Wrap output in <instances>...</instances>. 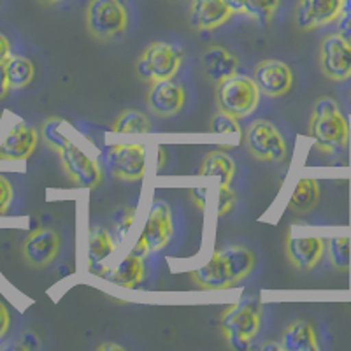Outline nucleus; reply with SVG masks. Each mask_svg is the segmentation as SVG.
Listing matches in <instances>:
<instances>
[{
	"instance_id": "1",
	"label": "nucleus",
	"mask_w": 351,
	"mask_h": 351,
	"mask_svg": "<svg viewBox=\"0 0 351 351\" xmlns=\"http://www.w3.org/2000/svg\"><path fill=\"white\" fill-rule=\"evenodd\" d=\"M255 269L252 250L234 244L213 253L209 262L190 274L193 285L200 290H228L244 281Z\"/></svg>"
},
{
	"instance_id": "2",
	"label": "nucleus",
	"mask_w": 351,
	"mask_h": 351,
	"mask_svg": "<svg viewBox=\"0 0 351 351\" xmlns=\"http://www.w3.org/2000/svg\"><path fill=\"white\" fill-rule=\"evenodd\" d=\"M307 132L315 139V148L325 155L343 152L350 141L346 118L341 114L339 106L330 97H324L316 102Z\"/></svg>"
},
{
	"instance_id": "3",
	"label": "nucleus",
	"mask_w": 351,
	"mask_h": 351,
	"mask_svg": "<svg viewBox=\"0 0 351 351\" xmlns=\"http://www.w3.org/2000/svg\"><path fill=\"white\" fill-rule=\"evenodd\" d=\"M262 325V304L255 299L228 306L219 319V330L230 348L246 350Z\"/></svg>"
},
{
	"instance_id": "4",
	"label": "nucleus",
	"mask_w": 351,
	"mask_h": 351,
	"mask_svg": "<svg viewBox=\"0 0 351 351\" xmlns=\"http://www.w3.org/2000/svg\"><path fill=\"white\" fill-rule=\"evenodd\" d=\"M260 102V90L253 77L234 74L216 84V106L218 111L227 112L237 120L246 118Z\"/></svg>"
},
{
	"instance_id": "5",
	"label": "nucleus",
	"mask_w": 351,
	"mask_h": 351,
	"mask_svg": "<svg viewBox=\"0 0 351 351\" xmlns=\"http://www.w3.org/2000/svg\"><path fill=\"white\" fill-rule=\"evenodd\" d=\"M88 34L97 40H111L127 32L128 11L123 0H90L84 11Z\"/></svg>"
},
{
	"instance_id": "6",
	"label": "nucleus",
	"mask_w": 351,
	"mask_h": 351,
	"mask_svg": "<svg viewBox=\"0 0 351 351\" xmlns=\"http://www.w3.org/2000/svg\"><path fill=\"white\" fill-rule=\"evenodd\" d=\"M183 53L169 43H153L141 53L136 62V74L146 83L172 80L181 67Z\"/></svg>"
},
{
	"instance_id": "7",
	"label": "nucleus",
	"mask_w": 351,
	"mask_h": 351,
	"mask_svg": "<svg viewBox=\"0 0 351 351\" xmlns=\"http://www.w3.org/2000/svg\"><path fill=\"white\" fill-rule=\"evenodd\" d=\"M244 144L253 158L280 164L287 158L288 148L281 132L267 120H255L244 132Z\"/></svg>"
},
{
	"instance_id": "8",
	"label": "nucleus",
	"mask_w": 351,
	"mask_h": 351,
	"mask_svg": "<svg viewBox=\"0 0 351 351\" xmlns=\"http://www.w3.org/2000/svg\"><path fill=\"white\" fill-rule=\"evenodd\" d=\"M172 234H174V225H172L171 208H169L167 202L158 200V202L153 204L146 225L143 228V234H141L136 246L132 247V253L146 256L148 253L160 252L171 243Z\"/></svg>"
},
{
	"instance_id": "9",
	"label": "nucleus",
	"mask_w": 351,
	"mask_h": 351,
	"mask_svg": "<svg viewBox=\"0 0 351 351\" xmlns=\"http://www.w3.org/2000/svg\"><path fill=\"white\" fill-rule=\"evenodd\" d=\"M319 69L327 80L343 83L351 77V43L339 34H328L319 44Z\"/></svg>"
},
{
	"instance_id": "10",
	"label": "nucleus",
	"mask_w": 351,
	"mask_h": 351,
	"mask_svg": "<svg viewBox=\"0 0 351 351\" xmlns=\"http://www.w3.org/2000/svg\"><path fill=\"white\" fill-rule=\"evenodd\" d=\"M146 148L143 144H114L106 152V169L112 178L127 183L143 180Z\"/></svg>"
},
{
	"instance_id": "11",
	"label": "nucleus",
	"mask_w": 351,
	"mask_h": 351,
	"mask_svg": "<svg viewBox=\"0 0 351 351\" xmlns=\"http://www.w3.org/2000/svg\"><path fill=\"white\" fill-rule=\"evenodd\" d=\"M62 167L69 180L80 188H97L102 183V171L95 160L90 158L76 144L69 143L60 153Z\"/></svg>"
},
{
	"instance_id": "12",
	"label": "nucleus",
	"mask_w": 351,
	"mask_h": 351,
	"mask_svg": "<svg viewBox=\"0 0 351 351\" xmlns=\"http://www.w3.org/2000/svg\"><path fill=\"white\" fill-rule=\"evenodd\" d=\"M253 81L258 86L260 95L278 99L287 95L293 86V72L285 62L269 58L256 64L253 69Z\"/></svg>"
},
{
	"instance_id": "13",
	"label": "nucleus",
	"mask_w": 351,
	"mask_h": 351,
	"mask_svg": "<svg viewBox=\"0 0 351 351\" xmlns=\"http://www.w3.org/2000/svg\"><path fill=\"white\" fill-rule=\"evenodd\" d=\"M60 252V236L53 228H37L30 232L21 244L25 263L34 269L48 267Z\"/></svg>"
},
{
	"instance_id": "14",
	"label": "nucleus",
	"mask_w": 351,
	"mask_h": 351,
	"mask_svg": "<svg viewBox=\"0 0 351 351\" xmlns=\"http://www.w3.org/2000/svg\"><path fill=\"white\" fill-rule=\"evenodd\" d=\"M186 102V92L180 83L172 80L155 81L149 86L148 108L158 118H171L181 112Z\"/></svg>"
},
{
	"instance_id": "15",
	"label": "nucleus",
	"mask_w": 351,
	"mask_h": 351,
	"mask_svg": "<svg viewBox=\"0 0 351 351\" xmlns=\"http://www.w3.org/2000/svg\"><path fill=\"white\" fill-rule=\"evenodd\" d=\"M343 0H299L295 9V25L300 30L330 25L337 20Z\"/></svg>"
},
{
	"instance_id": "16",
	"label": "nucleus",
	"mask_w": 351,
	"mask_h": 351,
	"mask_svg": "<svg viewBox=\"0 0 351 351\" xmlns=\"http://www.w3.org/2000/svg\"><path fill=\"white\" fill-rule=\"evenodd\" d=\"M37 143H39V132L25 121H18L0 143V160L21 162L30 158V155L36 152Z\"/></svg>"
},
{
	"instance_id": "17",
	"label": "nucleus",
	"mask_w": 351,
	"mask_h": 351,
	"mask_svg": "<svg viewBox=\"0 0 351 351\" xmlns=\"http://www.w3.org/2000/svg\"><path fill=\"white\" fill-rule=\"evenodd\" d=\"M234 11L225 0H192L190 23L199 32H211L232 18Z\"/></svg>"
},
{
	"instance_id": "18",
	"label": "nucleus",
	"mask_w": 351,
	"mask_h": 351,
	"mask_svg": "<svg viewBox=\"0 0 351 351\" xmlns=\"http://www.w3.org/2000/svg\"><path fill=\"white\" fill-rule=\"evenodd\" d=\"M325 253V243L322 237H288L287 256L293 267L299 271H311L318 265Z\"/></svg>"
},
{
	"instance_id": "19",
	"label": "nucleus",
	"mask_w": 351,
	"mask_h": 351,
	"mask_svg": "<svg viewBox=\"0 0 351 351\" xmlns=\"http://www.w3.org/2000/svg\"><path fill=\"white\" fill-rule=\"evenodd\" d=\"M237 65L239 62L236 55L221 46H209L202 53V69L206 72V77L215 84L237 74Z\"/></svg>"
},
{
	"instance_id": "20",
	"label": "nucleus",
	"mask_w": 351,
	"mask_h": 351,
	"mask_svg": "<svg viewBox=\"0 0 351 351\" xmlns=\"http://www.w3.org/2000/svg\"><path fill=\"white\" fill-rule=\"evenodd\" d=\"M281 350L285 351H318V337L311 324L304 319L291 322L281 335Z\"/></svg>"
},
{
	"instance_id": "21",
	"label": "nucleus",
	"mask_w": 351,
	"mask_h": 351,
	"mask_svg": "<svg viewBox=\"0 0 351 351\" xmlns=\"http://www.w3.org/2000/svg\"><path fill=\"white\" fill-rule=\"evenodd\" d=\"M144 256L128 253L111 271L109 280L121 288H134L144 280Z\"/></svg>"
},
{
	"instance_id": "22",
	"label": "nucleus",
	"mask_w": 351,
	"mask_h": 351,
	"mask_svg": "<svg viewBox=\"0 0 351 351\" xmlns=\"http://www.w3.org/2000/svg\"><path fill=\"white\" fill-rule=\"evenodd\" d=\"M319 200V183L315 178H302L288 200V209L295 215H306L313 211Z\"/></svg>"
},
{
	"instance_id": "23",
	"label": "nucleus",
	"mask_w": 351,
	"mask_h": 351,
	"mask_svg": "<svg viewBox=\"0 0 351 351\" xmlns=\"http://www.w3.org/2000/svg\"><path fill=\"white\" fill-rule=\"evenodd\" d=\"M199 174L215 176L221 181L219 184H230L236 176V162L225 152H211L204 158Z\"/></svg>"
},
{
	"instance_id": "24",
	"label": "nucleus",
	"mask_w": 351,
	"mask_h": 351,
	"mask_svg": "<svg viewBox=\"0 0 351 351\" xmlns=\"http://www.w3.org/2000/svg\"><path fill=\"white\" fill-rule=\"evenodd\" d=\"M5 74H8V83L11 90H21L27 88L32 83L34 76H36V67L28 58L25 56H11L5 62Z\"/></svg>"
},
{
	"instance_id": "25",
	"label": "nucleus",
	"mask_w": 351,
	"mask_h": 351,
	"mask_svg": "<svg viewBox=\"0 0 351 351\" xmlns=\"http://www.w3.org/2000/svg\"><path fill=\"white\" fill-rule=\"evenodd\" d=\"M114 241H112L108 228L100 227V225L90 228V234H88V256H90V263L102 262V260L109 258L114 253Z\"/></svg>"
},
{
	"instance_id": "26",
	"label": "nucleus",
	"mask_w": 351,
	"mask_h": 351,
	"mask_svg": "<svg viewBox=\"0 0 351 351\" xmlns=\"http://www.w3.org/2000/svg\"><path fill=\"white\" fill-rule=\"evenodd\" d=\"M64 125L65 121L62 118H58V116H51V118L44 120L43 125H40L39 139L55 153H60L71 143V139L65 134H62Z\"/></svg>"
},
{
	"instance_id": "27",
	"label": "nucleus",
	"mask_w": 351,
	"mask_h": 351,
	"mask_svg": "<svg viewBox=\"0 0 351 351\" xmlns=\"http://www.w3.org/2000/svg\"><path fill=\"white\" fill-rule=\"evenodd\" d=\"M111 130L114 134H148L152 130V121L141 111L127 109L116 118Z\"/></svg>"
},
{
	"instance_id": "28",
	"label": "nucleus",
	"mask_w": 351,
	"mask_h": 351,
	"mask_svg": "<svg viewBox=\"0 0 351 351\" xmlns=\"http://www.w3.org/2000/svg\"><path fill=\"white\" fill-rule=\"evenodd\" d=\"M280 8V0H241V12L252 20L267 23Z\"/></svg>"
},
{
	"instance_id": "29",
	"label": "nucleus",
	"mask_w": 351,
	"mask_h": 351,
	"mask_svg": "<svg viewBox=\"0 0 351 351\" xmlns=\"http://www.w3.org/2000/svg\"><path fill=\"white\" fill-rule=\"evenodd\" d=\"M328 258L337 271H348L351 263V241L350 237H332L327 244Z\"/></svg>"
},
{
	"instance_id": "30",
	"label": "nucleus",
	"mask_w": 351,
	"mask_h": 351,
	"mask_svg": "<svg viewBox=\"0 0 351 351\" xmlns=\"http://www.w3.org/2000/svg\"><path fill=\"white\" fill-rule=\"evenodd\" d=\"M209 130L215 134H241L239 120L227 112L218 111L209 121Z\"/></svg>"
},
{
	"instance_id": "31",
	"label": "nucleus",
	"mask_w": 351,
	"mask_h": 351,
	"mask_svg": "<svg viewBox=\"0 0 351 351\" xmlns=\"http://www.w3.org/2000/svg\"><path fill=\"white\" fill-rule=\"evenodd\" d=\"M236 192L228 188V184H219L218 195H216V215L225 216L236 206Z\"/></svg>"
},
{
	"instance_id": "32",
	"label": "nucleus",
	"mask_w": 351,
	"mask_h": 351,
	"mask_svg": "<svg viewBox=\"0 0 351 351\" xmlns=\"http://www.w3.org/2000/svg\"><path fill=\"white\" fill-rule=\"evenodd\" d=\"M134 219H136V209L134 208H127L121 209L114 218V230H116V237L118 239H123L125 236L128 234V230L134 225Z\"/></svg>"
},
{
	"instance_id": "33",
	"label": "nucleus",
	"mask_w": 351,
	"mask_h": 351,
	"mask_svg": "<svg viewBox=\"0 0 351 351\" xmlns=\"http://www.w3.org/2000/svg\"><path fill=\"white\" fill-rule=\"evenodd\" d=\"M337 34L351 43V0H343L339 16H337Z\"/></svg>"
},
{
	"instance_id": "34",
	"label": "nucleus",
	"mask_w": 351,
	"mask_h": 351,
	"mask_svg": "<svg viewBox=\"0 0 351 351\" xmlns=\"http://www.w3.org/2000/svg\"><path fill=\"white\" fill-rule=\"evenodd\" d=\"M12 195H14L12 184L9 183L8 178L0 176V216H4L8 213L9 206L12 202Z\"/></svg>"
},
{
	"instance_id": "35",
	"label": "nucleus",
	"mask_w": 351,
	"mask_h": 351,
	"mask_svg": "<svg viewBox=\"0 0 351 351\" xmlns=\"http://www.w3.org/2000/svg\"><path fill=\"white\" fill-rule=\"evenodd\" d=\"M208 188H193L190 192L192 202L195 204V208L199 211H206V208H208Z\"/></svg>"
},
{
	"instance_id": "36",
	"label": "nucleus",
	"mask_w": 351,
	"mask_h": 351,
	"mask_svg": "<svg viewBox=\"0 0 351 351\" xmlns=\"http://www.w3.org/2000/svg\"><path fill=\"white\" fill-rule=\"evenodd\" d=\"M9 327H11V316H9L5 304L0 300V339H4L5 334L9 332Z\"/></svg>"
},
{
	"instance_id": "37",
	"label": "nucleus",
	"mask_w": 351,
	"mask_h": 351,
	"mask_svg": "<svg viewBox=\"0 0 351 351\" xmlns=\"http://www.w3.org/2000/svg\"><path fill=\"white\" fill-rule=\"evenodd\" d=\"M9 58H11V43L4 34H0V64H5Z\"/></svg>"
},
{
	"instance_id": "38",
	"label": "nucleus",
	"mask_w": 351,
	"mask_h": 351,
	"mask_svg": "<svg viewBox=\"0 0 351 351\" xmlns=\"http://www.w3.org/2000/svg\"><path fill=\"white\" fill-rule=\"evenodd\" d=\"M9 83H8V74H5V64H0V100L5 99L9 93Z\"/></svg>"
},
{
	"instance_id": "39",
	"label": "nucleus",
	"mask_w": 351,
	"mask_h": 351,
	"mask_svg": "<svg viewBox=\"0 0 351 351\" xmlns=\"http://www.w3.org/2000/svg\"><path fill=\"white\" fill-rule=\"evenodd\" d=\"M99 351H104V350H114V351H123V348L118 346V344H100L99 348H97Z\"/></svg>"
},
{
	"instance_id": "40",
	"label": "nucleus",
	"mask_w": 351,
	"mask_h": 351,
	"mask_svg": "<svg viewBox=\"0 0 351 351\" xmlns=\"http://www.w3.org/2000/svg\"><path fill=\"white\" fill-rule=\"evenodd\" d=\"M262 350H281V343L276 344V343H269V344H263Z\"/></svg>"
},
{
	"instance_id": "41",
	"label": "nucleus",
	"mask_w": 351,
	"mask_h": 351,
	"mask_svg": "<svg viewBox=\"0 0 351 351\" xmlns=\"http://www.w3.org/2000/svg\"><path fill=\"white\" fill-rule=\"evenodd\" d=\"M40 4H46V5H51V4H58L62 0H39Z\"/></svg>"
}]
</instances>
